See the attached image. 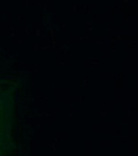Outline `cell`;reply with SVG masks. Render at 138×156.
Wrapping results in <instances>:
<instances>
[{"label":"cell","instance_id":"obj_1","mask_svg":"<svg viewBox=\"0 0 138 156\" xmlns=\"http://www.w3.org/2000/svg\"><path fill=\"white\" fill-rule=\"evenodd\" d=\"M14 101L9 89L0 86V156H10L13 150Z\"/></svg>","mask_w":138,"mask_h":156}]
</instances>
